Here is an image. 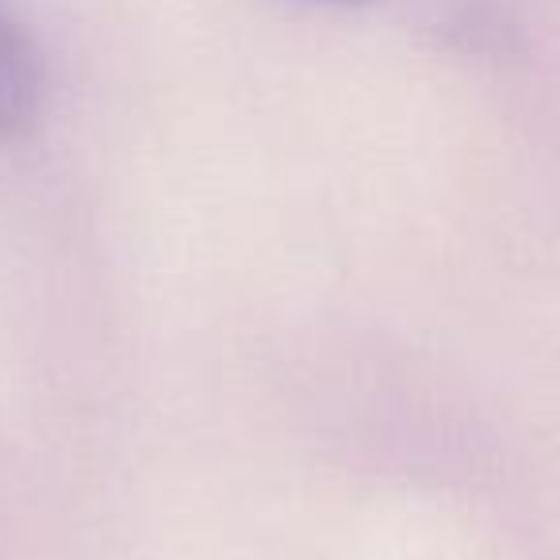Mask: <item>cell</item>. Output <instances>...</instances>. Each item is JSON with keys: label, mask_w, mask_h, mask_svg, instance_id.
<instances>
[{"label": "cell", "mask_w": 560, "mask_h": 560, "mask_svg": "<svg viewBox=\"0 0 560 560\" xmlns=\"http://www.w3.org/2000/svg\"><path fill=\"white\" fill-rule=\"evenodd\" d=\"M319 4H346V9H361V4H373V0H319Z\"/></svg>", "instance_id": "cell-2"}, {"label": "cell", "mask_w": 560, "mask_h": 560, "mask_svg": "<svg viewBox=\"0 0 560 560\" xmlns=\"http://www.w3.org/2000/svg\"><path fill=\"white\" fill-rule=\"evenodd\" d=\"M47 108V70L32 32L0 4V142H20Z\"/></svg>", "instance_id": "cell-1"}]
</instances>
